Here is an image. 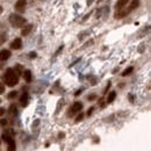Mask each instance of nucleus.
<instances>
[{
    "mask_svg": "<svg viewBox=\"0 0 151 151\" xmlns=\"http://www.w3.org/2000/svg\"><path fill=\"white\" fill-rule=\"evenodd\" d=\"M0 143H1V141H0Z\"/></svg>",
    "mask_w": 151,
    "mask_h": 151,
    "instance_id": "31",
    "label": "nucleus"
},
{
    "mask_svg": "<svg viewBox=\"0 0 151 151\" xmlns=\"http://www.w3.org/2000/svg\"><path fill=\"white\" fill-rule=\"evenodd\" d=\"M81 109H83V104L79 102V101H77V102H75V104L72 105V107L70 108V111H69V116H72V115H75V114L79 113Z\"/></svg>",
    "mask_w": 151,
    "mask_h": 151,
    "instance_id": "4",
    "label": "nucleus"
},
{
    "mask_svg": "<svg viewBox=\"0 0 151 151\" xmlns=\"http://www.w3.org/2000/svg\"><path fill=\"white\" fill-rule=\"evenodd\" d=\"M2 138L8 144V150L7 151H15V148H17L15 147V141H14V138L12 136H9L7 134H2Z\"/></svg>",
    "mask_w": 151,
    "mask_h": 151,
    "instance_id": "3",
    "label": "nucleus"
},
{
    "mask_svg": "<svg viewBox=\"0 0 151 151\" xmlns=\"http://www.w3.org/2000/svg\"><path fill=\"white\" fill-rule=\"evenodd\" d=\"M128 2H129V0H117V2H116V5H115V8L120 11V9H122Z\"/></svg>",
    "mask_w": 151,
    "mask_h": 151,
    "instance_id": "9",
    "label": "nucleus"
},
{
    "mask_svg": "<svg viewBox=\"0 0 151 151\" xmlns=\"http://www.w3.org/2000/svg\"><path fill=\"white\" fill-rule=\"evenodd\" d=\"M80 93H81V90H80V91H77V92H76V95H79Z\"/></svg>",
    "mask_w": 151,
    "mask_h": 151,
    "instance_id": "28",
    "label": "nucleus"
},
{
    "mask_svg": "<svg viewBox=\"0 0 151 151\" xmlns=\"http://www.w3.org/2000/svg\"><path fill=\"white\" fill-rule=\"evenodd\" d=\"M132 71H134V68H132V66H130V68H128L127 70H124V71L122 72V76H123V77H126V76L130 75Z\"/></svg>",
    "mask_w": 151,
    "mask_h": 151,
    "instance_id": "17",
    "label": "nucleus"
},
{
    "mask_svg": "<svg viewBox=\"0 0 151 151\" xmlns=\"http://www.w3.org/2000/svg\"><path fill=\"white\" fill-rule=\"evenodd\" d=\"M26 5H27V0H18V1L15 2V5H14L15 11H18L19 13L24 12V9H26Z\"/></svg>",
    "mask_w": 151,
    "mask_h": 151,
    "instance_id": "5",
    "label": "nucleus"
},
{
    "mask_svg": "<svg viewBox=\"0 0 151 151\" xmlns=\"http://www.w3.org/2000/svg\"><path fill=\"white\" fill-rule=\"evenodd\" d=\"M2 11H4V9H2V7H1V5H0V14L2 13Z\"/></svg>",
    "mask_w": 151,
    "mask_h": 151,
    "instance_id": "29",
    "label": "nucleus"
},
{
    "mask_svg": "<svg viewBox=\"0 0 151 151\" xmlns=\"http://www.w3.org/2000/svg\"><path fill=\"white\" fill-rule=\"evenodd\" d=\"M17 94H18V92H17V91H12L11 93H8L7 98H8V99H13V98H15V96H17Z\"/></svg>",
    "mask_w": 151,
    "mask_h": 151,
    "instance_id": "19",
    "label": "nucleus"
},
{
    "mask_svg": "<svg viewBox=\"0 0 151 151\" xmlns=\"http://www.w3.org/2000/svg\"><path fill=\"white\" fill-rule=\"evenodd\" d=\"M115 98H116V93L115 92H111L108 96H107V104H111V102H113L114 100H115Z\"/></svg>",
    "mask_w": 151,
    "mask_h": 151,
    "instance_id": "14",
    "label": "nucleus"
},
{
    "mask_svg": "<svg viewBox=\"0 0 151 151\" xmlns=\"http://www.w3.org/2000/svg\"><path fill=\"white\" fill-rule=\"evenodd\" d=\"M20 104L22 107H26L28 105V93H23L22 96L20 98Z\"/></svg>",
    "mask_w": 151,
    "mask_h": 151,
    "instance_id": "10",
    "label": "nucleus"
},
{
    "mask_svg": "<svg viewBox=\"0 0 151 151\" xmlns=\"http://www.w3.org/2000/svg\"><path fill=\"white\" fill-rule=\"evenodd\" d=\"M11 48L14 50H19L22 48V40L21 38H15L13 40V42L11 43Z\"/></svg>",
    "mask_w": 151,
    "mask_h": 151,
    "instance_id": "6",
    "label": "nucleus"
},
{
    "mask_svg": "<svg viewBox=\"0 0 151 151\" xmlns=\"http://www.w3.org/2000/svg\"><path fill=\"white\" fill-rule=\"evenodd\" d=\"M29 57H30V58H33V57L35 58V57H36V54H35V52H30V54H29Z\"/></svg>",
    "mask_w": 151,
    "mask_h": 151,
    "instance_id": "26",
    "label": "nucleus"
},
{
    "mask_svg": "<svg viewBox=\"0 0 151 151\" xmlns=\"http://www.w3.org/2000/svg\"><path fill=\"white\" fill-rule=\"evenodd\" d=\"M83 117H84V115H83V114L78 115V117L76 119V122H79V121H81V120H83Z\"/></svg>",
    "mask_w": 151,
    "mask_h": 151,
    "instance_id": "23",
    "label": "nucleus"
},
{
    "mask_svg": "<svg viewBox=\"0 0 151 151\" xmlns=\"http://www.w3.org/2000/svg\"><path fill=\"white\" fill-rule=\"evenodd\" d=\"M5 134H7V135H9V136H12V137L15 135V132H14V130H13V129H8V130L5 132Z\"/></svg>",
    "mask_w": 151,
    "mask_h": 151,
    "instance_id": "20",
    "label": "nucleus"
},
{
    "mask_svg": "<svg viewBox=\"0 0 151 151\" xmlns=\"http://www.w3.org/2000/svg\"><path fill=\"white\" fill-rule=\"evenodd\" d=\"M4 80L7 86L14 87L15 85L19 84V75L17 73V71L14 69H7L4 75Z\"/></svg>",
    "mask_w": 151,
    "mask_h": 151,
    "instance_id": "1",
    "label": "nucleus"
},
{
    "mask_svg": "<svg viewBox=\"0 0 151 151\" xmlns=\"http://www.w3.org/2000/svg\"><path fill=\"white\" fill-rule=\"evenodd\" d=\"M8 113H9V115H12V116H15V115L18 114V108H17V106H15V105H11V106H9V109H8Z\"/></svg>",
    "mask_w": 151,
    "mask_h": 151,
    "instance_id": "13",
    "label": "nucleus"
},
{
    "mask_svg": "<svg viewBox=\"0 0 151 151\" xmlns=\"http://www.w3.org/2000/svg\"><path fill=\"white\" fill-rule=\"evenodd\" d=\"M95 96H96V95H95V94L88 95V98H87V99H88V100H93V99H95Z\"/></svg>",
    "mask_w": 151,
    "mask_h": 151,
    "instance_id": "25",
    "label": "nucleus"
},
{
    "mask_svg": "<svg viewBox=\"0 0 151 151\" xmlns=\"http://www.w3.org/2000/svg\"><path fill=\"white\" fill-rule=\"evenodd\" d=\"M5 112H6V111H5V108H1V107H0V116H4Z\"/></svg>",
    "mask_w": 151,
    "mask_h": 151,
    "instance_id": "24",
    "label": "nucleus"
},
{
    "mask_svg": "<svg viewBox=\"0 0 151 151\" xmlns=\"http://www.w3.org/2000/svg\"><path fill=\"white\" fill-rule=\"evenodd\" d=\"M22 75H23V78H24V80H26L27 83H30V81H32V71H30V70L23 71Z\"/></svg>",
    "mask_w": 151,
    "mask_h": 151,
    "instance_id": "11",
    "label": "nucleus"
},
{
    "mask_svg": "<svg viewBox=\"0 0 151 151\" xmlns=\"http://www.w3.org/2000/svg\"><path fill=\"white\" fill-rule=\"evenodd\" d=\"M139 6V0H132V4H130V6L128 7V12H132L134 11L135 8H137Z\"/></svg>",
    "mask_w": 151,
    "mask_h": 151,
    "instance_id": "12",
    "label": "nucleus"
},
{
    "mask_svg": "<svg viewBox=\"0 0 151 151\" xmlns=\"http://www.w3.org/2000/svg\"><path fill=\"white\" fill-rule=\"evenodd\" d=\"M93 109H94V108H93V107H92V108H91V109H88V112H87V115H88V116H90V115H91V114H92V112H93Z\"/></svg>",
    "mask_w": 151,
    "mask_h": 151,
    "instance_id": "27",
    "label": "nucleus"
},
{
    "mask_svg": "<svg viewBox=\"0 0 151 151\" xmlns=\"http://www.w3.org/2000/svg\"><path fill=\"white\" fill-rule=\"evenodd\" d=\"M126 14H127V12H119V13H116L114 15V18L115 19H122L123 17H126Z\"/></svg>",
    "mask_w": 151,
    "mask_h": 151,
    "instance_id": "16",
    "label": "nucleus"
},
{
    "mask_svg": "<svg viewBox=\"0 0 151 151\" xmlns=\"http://www.w3.org/2000/svg\"><path fill=\"white\" fill-rule=\"evenodd\" d=\"M11 57V51L9 50H1L0 51V60L1 62H5V60H7L8 58Z\"/></svg>",
    "mask_w": 151,
    "mask_h": 151,
    "instance_id": "8",
    "label": "nucleus"
},
{
    "mask_svg": "<svg viewBox=\"0 0 151 151\" xmlns=\"http://www.w3.org/2000/svg\"><path fill=\"white\" fill-rule=\"evenodd\" d=\"M33 27H34V26H33L32 23L24 24V26H23V29H22V33H21V34H22L23 36H27V35H29V34H30V32L33 30Z\"/></svg>",
    "mask_w": 151,
    "mask_h": 151,
    "instance_id": "7",
    "label": "nucleus"
},
{
    "mask_svg": "<svg viewBox=\"0 0 151 151\" xmlns=\"http://www.w3.org/2000/svg\"><path fill=\"white\" fill-rule=\"evenodd\" d=\"M4 92H5V86H4V84L0 83V94H2Z\"/></svg>",
    "mask_w": 151,
    "mask_h": 151,
    "instance_id": "22",
    "label": "nucleus"
},
{
    "mask_svg": "<svg viewBox=\"0 0 151 151\" xmlns=\"http://www.w3.org/2000/svg\"><path fill=\"white\" fill-rule=\"evenodd\" d=\"M0 102H1V99H0Z\"/></svg>",
    "mask_w": 151,
    "mask_h": 151,
    "instance_id": "30",
    "label": "nucleus"
},
{
    "mask_svg": "<svg viewBox=\"0 0 151 151\" xmlns=\"http://www.w3.org/2000/svg\"><path fill=\"white\" fill-rule=\"evenodd\" d=\"M9 23L14 27V28H21L26 24V19L23 17H21L19 14H12L9 17Z\"/></svg>",
    "mask_w": 151,
    "mask_h": 151,
    "instance_id": "2",
    "label": "nucleus"
},
{
    "mask_svg": "<svg viewBox=\"0 0 151 151\" xmlns=\"http://www.w3.org/2000/svg\"><path fill=\"white\" fill-rule=\"evenodd\" d=\"M6 40H7V34L4 33V32H1L0 33V45H2L6 42Z\"/></svg>",
    "mask_w": 151,
    "mask_h": 151,
    "instance_id": "15",
    "label": "nucleus"
},
{
    "mask_svg": "<svg viewBox=\"0 0 151 151\" xmlns=\"http://www.w3.org/2000/svg\"><path fill=\"white\" fill-rule=\"evenodd\" d=\"M22 70H23V68H22L21 65H19V64H18V65L15 66V71H17V73H18V75H21V73L23 72Z\"/></svg>",
    "mask_w": 151,
    "mask_h": 151,
    "instance_id": "18",
    "label": "nucleus"
},
{
    "mask_svg": "<svg viewBox=\"0 0 151 151\" xmlns=\"http://www.w3.org/2000/svg\"><path fill=\"white\" fill-rule=\"evenodd\" d=\"M6 124H7V120H6V119H1V120H0V126L4 127V126H6Z\"/></svg>",
    "mask_w": 151,
    "mask_h": 151,
    "instance_id": "21",
    "label": "nucleus"
}]
</instances>
